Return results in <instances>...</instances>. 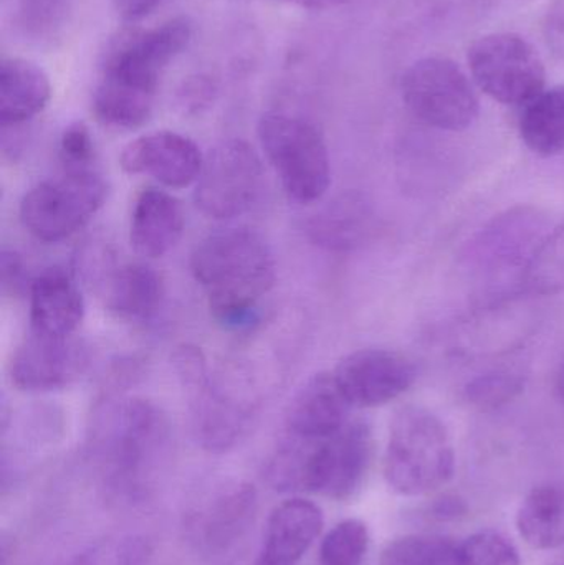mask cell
Wrapping results in <instances>:
<instances>
[{"mask_svg": "<svg viewBox=\"0 0 564 565\" xmlns=\"http://www.w3.org/2000/svg\"><path fill=\"white\" fill-rule=\"evenodd\" d=\"M191 40L188 17H174L148 30H131L113 40L93 93L96 119L109 128H141L151 118L162 73Z\"/></svg>", "mask_w": 564, "mask_h": 565, "instance_id": "cell-1", "label": "cell"}, {"mask_svg": "<svg viewBox=\"0 0 564 565\" xmlns=\"http://www.w3.org/2000/svg\"><path fill=\"white\" fill-rule=\"evenodd\" d=\"M194 280L207 292L212 315L227 328L252 322L255 306L277 280L274 254L252 228H222L191 255Z\"/></svg>", "mask_w": 564, "mask_h": 565, "instance_id": "cell-2", "label": "cell"}, {"mask_svg": "<svg viewBox=\"0 0 564 565\" xmlns=\"http://www.w3.org/2000/svg\"><path fill=\"white\" fill-rule=\"evenodd\" d=\"M168 441L164 415L151 402L129 398L106 405L93 422L89 454L106 490L125 501L148 493Z\"/></svg>", "mask_w": 564, "mask_h": 565, "instance_id": "cell-3", "label": "cell"}, {"mask_svg": "<svg viewBox=\"0 0 564 565\" xmlns=\"http://www.w3.org/2000/svg\"><path fill=\"white\" fill-rule=\"evenodd\" d=\"M373 435L363 420H350L321 440L291 437L277 448L267 465L275 490L310 491L331 500L354 497L371 463Z\"/></svg>", "mask_w": 564, "mask_h": 565, "instance_id": "cell-4", "label": "cell"}, {"mask_svg": "<svg viewBox=\"0 0 564 565\" xmlns=\"http://www.w3.org/2000/svg\"><path fill=\"white\" fill-rule=\"evenodd\" d=\"M456 451L446 425L433 412L406 405L390 425L384 478L403 497H423L449 483Z\"/></svg>", "mask_w": 564, "mask_h": 565, "instance_id": "cell-5", "label": "cell"}, {"mask_svg": "<svg viewBox=\"0 0 564 565\" xmlns=\"http://www.w3.org/2000/svg\"><path fill=\"white\" fill-rule=\"evenodd\" d=\"M258 141L285 192L300 204L320 201L331 182V162L321 132L307 119L268 113L258 122Z\"/></svg>", "mask_w": 564, "mask_h": 565, "instance_id": "cell-6", "label": "cell"}, {"mask_svg": "<svg viewBox=\"0 0 564 565\" xmlns=\"http://www.w3.org/2000/svg\"><path fill=\"white\" fill-rule=\"evenodd\" d=\"M404 105L424 125L440 131L460 132L479 119L476 83L446 56H424L401 79Z\"/></svg>", "mask_w": 564, "mask_h": 565, "instance_id": "cell-7", "label": "cell"}, {"mask_svg": "<svg viewBox=\"0 0 564 565\" xmlns=\"http://www.w3.org/2000/svg\"><path fill=\"white\" fill-rule=\"evenodd\" d=\"M472 82L502 105L525 106L546 88V66L532 42L515 32L480 36L467 52Z\"/></svg>", "mask_w": 564, "mask_h": 565, "instance_id": "cell-8", "label": "cell"}, {"mask_svg": "<svg viewBox=\"0 0 564 565\" xmlns=\"http://www.w3.org/2000/svg\"><path fill=\"white\" fill-rule=\"evenodd\" d=\"M105 179L96 169L66 172L33 185L20 202L23 228L46 244L65 241L85 227L105 204Z\"/></svg>", "mask_w": 564, "mask_h": 565, "instance_id": "cell-9", "label": "cell"}, {"mask_svg": "<svg viewBox=\"0 0 564 565\" xmlns=\"http://www.w3.org/2000/svg\"><path fill=\"white\" fill-rule=\"evenodd\" d=\"M194 185L195 205L202 214L231 221L251 211L260 198L264 166L248 142L231 139L205 156Z\"/></svg>", "mask_w": 564, "mask_h": 565, "instance_id": "cell-10", "label": "cell"}, {"mask_svg": "<svg viewBox=\"0 0 564 565\" xmlns=\"http://www.w3.org/2000/svg\"><path fill=\"white\" fill-rule=\"evenodd\" d=\"M178 369L189 387L194 388L192 431L195 440L211 454H225L241 444L252 420V407L235 401L207 381L204 359L195 349L179 352Z\"/></svg>", "mask_w": 564, "mask_h": 565, "instance_id": "cell-11", "label": "cell"}, {"mask_svg": "<svg viewBox=\"0 0 564 565\" xmlns=\"http://www.w3.org/2000/svg\"><path fill=\"white\" fill-rule=\"evenodd\" d=\"M333 377L351 407L374 408L406 394L417 374L401 352L360 349L338 362Z\"/></svg>", "mask_w": 564, "mask_h": 565, "instance_id": "cell-12", "label": "cell"}, {"mask_svg": "<svg viewBox=\"0 0 564 565\" xmlns=\"http://www.w3.org/2000/svg\"><path fill=\"white\" fill-rule=\"evenodd\" d=\"M88 365V351L72 338L32 332L13 352L10 381L19 391L52 392L75 382Z\"/></svg>", "mask_w": 564, "mask_h": 565, "instance_id": "cell-13", "label": "cell"}, {"mask_svg": "<svg viewBox=\"0 0 564 565\" xmlns=\"http://www.w3.org/2000/svg\"><path fill=\"white\" fill-rule=\"evenodd\" d=\"M129 175H149L168 189H185L198 182L204 166L199 146L174 131H155L129 142L119 156Z\"/></svg>", "mask_w": 564, "mask_h": 565, "instance_id": "cell-14", "label": "cell"}, {"mask_svg": "<svg viewBox=\"0 0 564 565\" xmlns=\"http://www.w3.org/2000/svg\"><path fill=\"white\" fill-rule=\"evenodd\" d=\"M324 526L323 511L313 501L290 498L274 508L255 565H297Z\"/></svg>", "mask_w": 564, "mask_h": 565, "instance_id": "cell-15", "label": "cell"}, {"mask_svg": "<svg viewBox=\"0 0 564 565\" xmlns=\"http://www.w3.org/2000/svg\"><path fill=\"white\" fill-rule=\"evenodd\" d=\"M32 332L49 338H72L85 316V299L72 275L49 268L30 281Z\"/></svg>", "mask_w": 564, "mask_h": 565, "instance_id": "cell-16", "label": "cell"}, {"mask_svg": "<svg viewBox=\"0 0 564 565\" xmlns=\"http://www.w3.org/2000/svg\"><path fill=\"white\" fill-rule=\"evenodd\" d=\"M351 405L331 374L315 375L300 388L288 407L287 435L304 440H321L340 431L350 422Z\"/></svg>", "mask_w": 564, "mask_h": 565, "instance_id": "cell-17", "label": "cell"}, {"mask_svg": "<svg viewBox=\"0 0 564 565\" xmlns=\"http://www.w3.org/2000/svg\"><path fill=\"white\" fill-rule=\"evenodd\" d=\"M185 217L181 202L158 188L142 189L132 207L129 242L136 254L161 258L181 241Z\"/></svg>", "mask_w": 564, "mask_h": 565, "instance_id": "cell-18", "label": "cell"}, {"mask_svg": "<svg viewBox=\"0 0 564 565\" xmlns=\"http://www.w3.org/2000/svg\"><path fill=\"white\" fill-rule=\"evenodd\" d=\"M257 514V491L241 483L219 494L204 513L199 514L198 530L202 547L214 556H224L244 540Z\"/></svg>", "mask_w": 564, "mask_h": 565, "instance_id": "cell-19", "label": "cell"}, {"mask_svg": "<svg viewBox=\"0 0 564 565\" xmlns=\"http://www.w3.org/2000/svg\"><path fill=\"white\" fill-rule=\"evenodd\" d=\"M52 99V83L42 66L19 56L0 62V122L19 128L43 111Z\"/></svg>", "mask_w": 564, "mask_h": 565, "instance_id": "cell-20", "label": "cell"}, {"mask_svg": "<svg viewBox=\"0 0 564 565\" xmlns=\"http://www.w3.org/2000/svg\"><path fill=\"white\" fill-rule=\"evenodd\" d=\"M373 232V207L357 192L334 199L308 222V235L313 244L333 252L354 250L368 242Z\"/></svg>", "mask_w": 564, "mask_h": 565, "instance_id": "cell-21", "label": "cell"}, {"mask_svg": "<svg viewBox=\"0 0 564 565\" xmlns=\"http://www.w3.org/2000/svg\"><path fill=\"white\" fill-rule=\"evenodd\" d=\"M164 296V285L155 268L126 264L116 268L106 286V306L125 321H146L156 315Z\"/></svg>", "mask_w": 564, "mask_h": 565, "instance_id": "cell-22", "label": "cell"}, {"mask_svg": "<svg viewBox=\"0 0 564 565\" xmlns=\"http://www.w3.org/2000/svg\"><path fill=\"white\" fill-rule=\"evenodd\" d=\"M517 530L533 550L564 546V481L533 488L517 514Z\"/></svg>", "mask_w": 564, "mask_h": 565, "instance_id": "cell-23", "label": "cell"}, {"mask_svg": "<svg viewBox=\"0 0 564 565\" xmlns=\"http://www.w3.org/2000/svg\"><path fill=\"white\" fill-rule=\"evenodd\" d=\"M520 136L530 151L539 156L564 152V86L545 88L520 116Z\"/></svg>", "mask_w": 564, "mask_h": 565, "instance_id": "cell-24", "label": "cell"}, {"mask_svg": "<svg viewBox=\"0 0 564 565\" xmlns=\"http://www.w3.org/2000/svg\"><path fill=\"white\" fill-rule=\"evenodd\" d=\"M380 565H464L462 550L447 537L413 534L387 544Z\"/></svg>", "mask_w": 564, "mask_h": 565, "instance_id": "cell-25", "label": "cell"}, {"mask_svg": "<svg viewBox=\"0 0 564 565\" xmlns=\"http://www.w3.org/2000/svg\"><path fill=\"white\" fill-rule=\"evenodd\" d=\"M370 550V531L361 520H344L324 536L320 565H363Z\"/></svg>", "mask_w": 564, "mask_h": 565, "instance_id": "cell-26", "label": "cell"}, {"mask_svg": "<svg viewBox=\"0 0 564 565\" xmlns=\"http://www.w3.org/2000/svg\"><path fill=\"white\" fill-rule=\"evenodd\" d=\"M151 554L149 540L125 536L89 546L65 565H146Z\"/></svg>", "mask_w": 564, "mask_h": 565, "instance_id": "cell-27", "label": "cell"}, {"mask_svg": "<svg viewBox=\"0 0 564 565\" xmlns=\"http://www.w3.org/2000/svg\"><path fill=\"white\" fill-rule=\"evenodd\" d=\"M72 0H15V22L23 35L43 40L65 22Z\"/></svg>", "mask_w": 564, "mask_h": 565, "instance_id": "cell-28", "label": "cell"}, {"mask_svg": "<svg viewBox=\"0 0 564 565\" xmlns=\"http://www.w3.org/2000/svg\"><path fill=\"white\" fill-rule=\"evenodd\" d=\"M523 377L515 372L496 371L479 375L466 387V398L480 411H496L523 391Z\"/></svg>", "mask_w": 564, "mask_h": 565, "instance_id": "cell-29", "label": "cell"}, {"mask_svg": "<svg viewBox=\"0 0 564 565\" xmlns=\"http://www.w3.org/2000/svg\"><path fill=\"white\" fill-rule=\"evenodd\" d=\"M464 565H520L515 544L497 531L487 530L460 543Z\"/></svg>", "mask_w": 564, "mask_h": 565, "instance_id": "cell-30", "label": "cell"}, {"mask_svg": "<svg viewBox=\"0 0 564 565\" xmlns=\"http://www.w3.org/2000/svg\"><path fill=\"white\" fill-rule=\"evenodd\" d=\"M63 171L79 172L96 169L95 141L85 122H72L62 132L58 146Z\"/></svg>", "mask_w": 564, "mask_h": 565, "instance_id": "cell-31", "label": "cell"}, {"mask_svg": "<svg viewBox=\"0 0 564 565\" xmlns=\"http://www.w3.org/2000/svg\"><path fill=\"white\" fill-rule=\"evenodd\" d=\"M546 45L564 62V0H553L543 20Z\"/></svg>", "mask_w": 564, "mask_h": 565, "instance_id": "cell-32", "label": "cell"}, {"mask_svg": "<svg viewBox=\"0 0 564 565\" xmlns=\"http://www.w3.org/2000/svg\"><path fill=\"white\" fill-rule=\"evenodd\" d=\"M214 92V85L204 76H199V78L189 82L185 88L179 93V103L185 111L198 113L205 106L211 105Z\"/></svg>", "mask_w": 564, "mask_h": 565, "instance_id": "cell-33", "label": "cell"}, {"mask_svg": "<svg viewBox=\"0 0 564 565\" xmlns=\"http://www.w3.org/2000/svg\"><path fill=\"white\" fill-rule=\"evenodd\" d=\"M0 270H2L3 291L9 292V295H19L25 288V262L22 260L19 254L3 250Z\"/></svg>", "mask_w": 564, "mask_h": 565, "instance_id": "cell-34", "label": "cell"}, {"mask_svg": "<svg viewBox=\"0 0 564 565\" xmlns=\"http://www.w3.org/2000/svg\"><path fill=\"white\" fill-rule=\"evenodd\" d=\"M161 2L162 0H113V6L123 22L136 23L151 15Z\"/></svg>", "mask_w": 564, "mask_h": 565, "instance_id": "cell-35", "label": "cell"}, {"mask_svg": "<svg viewBox=\"0 0 564 565\" xmlns=\"http://www.w3.org/2000/svg\"><path fill=\"white\" fill-rule=\"evenodd\" d=\"M433 513L434 516L440 518V520H454V518L466 513V504L457 497H444L436 501Z\"/></svg>", "mask_w": 564, "mask_h": 565, "instance_id": "cell-36", "label": "cell"}, {"mask_svg": "<svg viewBox=\"0 0 564 565\" xmlns=\"http://www.w3.org/2000/svg\"><path fill=\"white\" fill-rule=\"evenodd\" d=\"M285 2L294 3V6L300 7V9L328 10L341 6V3L348 2V0H285Z\"/></svg>", "mask_w": 564, "mask_h": 565, "instance_id": "cell-37", "label": "cell"}, {"mask_svg": "<svg viewBox=\"0 0 564 565\" xmlns=\"http://www.w3.org/2000/svg\"><path fill=\"white\" fill-rule=\"evenodd\" d=\"M555 394L556 398L564 405V361L560 365L558 372H556Z\"/></svg>", "mask_w": 564, "mask_h": 565, "instance_id": "cell-38", "label": "cell"}, {"mask_svg": "<svg viewBox=\"0 0 564 565\" xmlns=\"http://www.w3.org/2000/svg\"><path fill=\"white\" fill-rule=\"evenodd\" d=\"M555 565H564V554L562 557H560L558 561H556V564Z\"/></svg>", "mask_w": 564, "mask_h": 565, "instance_id": "cell-39", "label": "cell"}]
</instances>
